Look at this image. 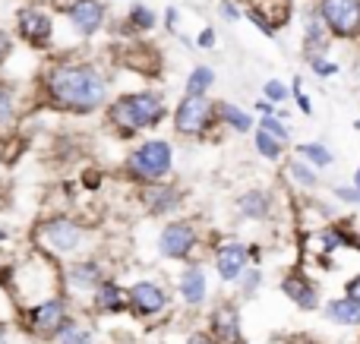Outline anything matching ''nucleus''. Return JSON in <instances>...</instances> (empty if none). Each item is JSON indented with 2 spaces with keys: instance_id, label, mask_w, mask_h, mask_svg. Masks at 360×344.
<instances>
[{
  "instance_id": "obj_35",
  "label": "nucleus",
  "mask_w": 360,
  "mask_h": 344,
  "mask_svg": "<svg viewBox=\"0 0 360 344\" xmlns=\"http://www.w3.org/2000/svg\"><path fill=\"white\" fill-rule=\"evenodd\" d=\"M218 10H221V16L228 19V22H237V19H240V10H237L231 0H221V4H218Z\"/></svg>"
},
{
  "instance_id": "obj_33",
  "label": "nucleus",
  "mask_w": 360,
  "mask_h": 344,
  "mask_svg": "<svg viewBox=\"0 0 360 344\" xmlns=\"http://www.w3.org/2000/svg\"><path fill=\"white\" fill-rule=\"evenodd\" d=\"M332 193H335V199L351 202V206H360V187H354V183H351V187H335Z\"/></svg>"
},
{
  "instance_id": "obj_31",
  "label": "nucleus",
  "mask_w": 360,
  "mask_h": 344,
  "mask_svg": "<svg viewBox=\"0 0 360 344\" xmlns=\"http://www.w3.org/2000/svg\"><path fill=\"white\" fill-rule=\"evenodd\" d=\"M310 67H313V73L323 76V79H329V76L338 73V63L326 60V57H310Z\"/></svg>"
},
{
  "instance_id": "obj_22",
  "label": "nucleus",
  "mask_w": 360,
  "mask_h": 344,
  "mask_svg": "<svg viewBox=\"0 0 360 344\" xmlns=\"http://www.w3.org/2000/svg\"><path fill=\"white\" fill-rule=\"evenodd\" d=\"M297 155L304 158V161H310L313 168H332V161H335V155L329 152V145H323V143H304V145H297Z\"/></svg>"
},
{
  "instance_id": "obj_4",
  "label": "nucleus",
  "mask_w": 360,
  "mask_h": 344,
  "mask_svg": "<svg viewBox=\"0 0 360 344\" xmlns=\"http://www.w3.org/2000/svg\"><path fill=\"white\" fill-rule=\"evenodd\" d=\"M316 13L335 38L360 35V0H319Z\"/></svg>"
},
{
  "instance_id": "obj_34",
  "label": "nucleus",
  "mask_w": 360,
  "mask_h": 344,
  "mask_svg": "<svg viewBox=\"0 0 360 344\" xmlns=\"http://www.w3.org/2000/svg\"><path fill=\"white\" fill-rule=\"evenodd\" d=\"M259 284H262V275H259V272H256V269H250L247 275H243V282H240V291L250 297L256 288H259Z\"/></svg>"
},
{
  "instance_id": "obj_32",
  "label": "nucleus",
  "mask_w": 360,
  "mask_h": 344,
  "mask_svg": "<svg viewBox=\"0 0 360 344\" xmlns=\"http://www.w3.org/2000/svg\"><path fill=\"white\" fill-rule=\"evenodd\" d=\"M13 120V95L0 86V126H6Z\"/></svg>"
},
{
  "instance_id": "obj_14",
  "label": "nucleus",
  "mask_w": 360,
  "mask_h": 344,
  "mask_svg": "<svg viewBox=\"0 0 360 344\" xmlns=\"http://www.w3.org/2000/svg\"><path fill=\"white\" fill-rule=\"evenodd\" d=\"M326 316H329L335 326L360 329V300H351V297H338V300H329V303H326Z\"/></svg>"
},
{
  "instance_id": "obj_20",
  "label": "nucleus",
  "mask_w": 360,
  "mask_h": 344,
  "mask_svg": "<svg viewBox=\"0 0 360 344\" xmlns=\"http://www.w3.org/2000/svg\"><path fill=\"white\" fill-rule=\"evenodd\" d=\"M240 212L247 215V218H266L269 209H272V199H269V193H262V190H250V193L240 196Z\"/></svg>"
},
{
  "instance_id": "obj_7",
  "label": "nucleus",
  "mask_w": 360,
  "mask_h": 344,
  "mask_svg": "<svg viewBox=\"0 0 360 344\" xmlns=\"http://www.w3.org/2000/svg\"><path fill=\"white\" fill-rule=\"evenodd\" d=\"M41 237L54 253H76L82 246V227L70 218H54L41 227Z\"/></svg>"
},
{
  "instance_id": "obj_9",
  "label": "nucleus",
  "mask_w": 360,
  "mask_h": 344,
  "mask_svg": "<svg viewBox=\"0 0 360 344\" xmlns=\"http://www.w3.org/2000/svg\"><path fill=\"white\" fill-rule=\"evenodd\" d=\"M247 259H250V246L243 244H224L221 250L215 253V269L221 282H237L247 269Z\"/></svg>"
},
{
  "instance_id": "obj_5",
  "label": "nucleus",
  "mask_w": 360,
  "mask_h": 344,
  "mask_svg": "<svg viewBox=\"0 0 360 344\" xmlns=\"http://www.w3.org/2000/svg\"><path fill=\"white\" fill-rule=\"evenodd\" d=\"M209 117H212V101L205 95H186L177 105L174 126L184 136H196V133H202L209 126Z\"/></svg>"
},
{
  "instance_id": "obj_18",
  "label": "nucleus",
  "mask_w": 360,
  "mask_h": 344,
  "mask_svg": "<svg viewBox=\"0 0 360 344\" xmlns=\"http://www.w3.org/2000/svg\"><path fill=\"white\" fill-rule=\"evenodd\" d=\"M215 335L221 344H231L240 338V319H237L234 307H218L215 310Z\"/></svg>"
},
{
  "instance_id": "obj_19",
  "label": "nucleus",
  "mask_w": 360,
  "mask_h": 344,
  "mask_svg": "<svg viewBox=\"0 0 360 344\" xmlns=\"http://www.w3.org/2000/svg\"><path fill=\"white\" fill-rule=\"evenodd\" d=\"M218 111V117H221V124H228L231 130H237V133H250L256 126V120L250 117L243 107H237V105H231V101H221V105L215 107Z\"/></svg>"
},
{
  "instance_id": "obj_15",
  "label": "nucleus",
  "mask_w": 360,
  "mask_h": 344,
  "mask_svg": "<svg viewBox=\"0 0 360 344\" xmlns=\"http://www.w3.org/2000/svg\"><path fill=\"white\" fill-rule=\"evenodd\" d=\"M329 35H332V32L326 29V22L319 19V13H316V16L307 19V25H304L307 60H310V57H323V54H326V44H329Z\"/></svg>"
},
{
  "instance_id": "obj_28",
  "label": "nucleus",
  "mask_w": 360,
  "mask_h": 344,
  "mask_svg": "<svg viewBox=\"0 0 360 344\" xmlns=\"http://www.w3.org/2000/svg\"><path fill=\"white\" fill-rule=\"evenodd\" d=\"M60 344H92V335H89L86 329H79L76 322H70L60 332Z\"/></svg>"
},
{
  "instance_id": "obj_38",
  "label": "nucleus",
  "mask_w": 360,
  "mask_h": 344,
  "mask_svg": "<svg viewBox=\"0 0 360 344\" xmlns=\"http://www.w3.org/2000/svg\"><path fill=\"white\" fill-rule=\"evenodd\" d=\"M345 297H351V300H360V275H354L348 284H345Z\"/></svg>"
},
{
  "instance_id": "obj_42",
  "label": "nucleus",
  "mask_w": 360,
  "mask_h": 344,
  "mask_svg": "<svg viewBox=\"0 0 360 344\" xmlns=\"http://www.w3.org/2000/svg\"><path fill=\"white\" fill-rule=\"evenodd\" d=\"M6 237V231H4V227H0V240H4Z\"/></svg>"
},
{
  "instance_id": "obj_24",
  "label": "nucleus",
  "mask_w": 360,
  "mask_h": 344,
  "mask_svg": "<svg viewBox=\"0 0 360 344\" xmlns=\"http://www.w3.org/2000/svg\"><path fill=\"white\" fill-rule=\"evenodd\" d=\"M215 82V73L212 67H196L190 76H186V95H205Z\"/></svg>"
},
{
  "instance_id": "obj_36",
  "label": "nucleus",
  "mask_w": 360,
  "mask_h": 344,
  "mask_svg": "<svg viewBox=\"0 0 360 344\" xmlns=\"http://www.w3.org/2000/svg\"><path fill=\"white\" fill-rule=\"evenodd\" d=\"M294 95H297L300 111H304V114H313V105H310V98L304 95V88H300V79H294Z\"/></svg>"
},
{
  "instance_id": "obj_37",
  "label": "nucleus",
  "mask_w": 360,
  "mask_h": 344,
  "mask_svg": "<svg viewBox=\"0 0 360 344\" xmlns=\"http://www.w3.org/2000/svg\"><path fill=\"white\" fill-rule=\"evenodd\" d=\"M196 48H215V32H212V29H202V32H199Z\"/></svg>"
},
{
  "instance_id": "obj_43",
  "label": "nucleus",
  "mask_w": 360,
  "mask_h": 344,
  "mask_svg": "<svg viewBox=\"0 0 360 344\" xmlns=\"http://www.w3.org/2000/svg\"><path fill=\"white\" fill-rule=\"evenodd\" d=\"M0 344H4V329H0Z\"/></svg>"
},
{
  "instance_id": "obj_17",
  "label": "nucleus",
  "mask_w": 360,
  "mask_h": 344,
  "mask_svg": "<svg viewBox=\"0 0 360 344\" xmlns=\"http://www.w3.org/2000/svg\"><path fill=\"white\" fill-rule=\"evenodd\" d=\"M205 275L202 269H186L184 275H180V294H184V300L190 303V307H199V303L205 300Z\"/></svg>"
},
{
  "instance_id": "obj_23",
  "label": "nucleus",
  "mask_w": 360,
  "mask_h": 344,
  "mask_svg": "<svg viewBox=\"0 0 360 344\" xmlns=\"http://www.w3.org/2000/svg\"><path fill=\"white\" fill-rule=\"evenodd\" d=\"M288 174H291L294 183H300L304 190H316L319 187V177H316V168H313L310 161H291V168H288Z\"/></svg>"
},
{
  "instance_id": "obj_40",
  "label": "nucleus",
  "mask_w": 360,
  "mask_h": 344,
  "mask_svg": "<svg viewBox=\"0 0 360 344\" xmlns=\"http://www.w3.org/2000/svg\"><path fill=\"white\" fill-rule=\"evenodd\" d=\"M6 51H10V38H6V32L0 29V57H4Z\"/></svg>"
},
{
  "instance_id": "obj_26",
  "label": "nucleus",
  "mask_w": 360,
  "mask_h": 344,
  "mask_svg": "<svg viewBox=\"0 0 360 344\" xmlns=\"http://www.w3.org/2000/svg\"><path fill=\"white\" fill-rule=\"evenodd\" d=\"M146 202H149L152 212H168V209L177 206V193L174 190H149V193H146Z\"/></svg>"
},
{
  "instance_id": "obj_10",
  "label": "nucleus",
  "mask_w": 360,
  "mask_h": 344,
  "mask_svg": "<svg viewBox=\"0 0 360 344\" xmlns=\"http://www.w3.org/2000/svg\"><path fill=\"white\" fill-rule=\"evenodd\" d=\"M130 300H133V307H136V313H143V316H155V313H162V310L168 307V294H165L155 282L133 284Z\"/></svg>"
},
{
  "instance_id": "obj_44",
  "label": "nucleus",
  "mask_w": 360,
  "mask_h": 344,
  "mask_svg": "<svg viewBox=\"0 0 360 344\" xmlns=\"http://www.w3.org/2000/svg\"><path fill=\"white\" fill-rule=\"evenodd\" d=\"M357 253H360V246H357Z\"/></svg>"
},
{
  "instance_id": "obj_13",
  "label": "nucleus",
  "mask_w": 360,
  "mask_h": 344,
  "mask_svg": "<svg viewBox=\"0 0 360 344\" xmlns=\"http://www.w3.org/2000/svg\"><path fill=\"white\" fill-rule=\"evenodd\" d=\"M281 291H285L300 310H316L319 307L316 288H313L310 278H304V275H288L285 282H281Z\"/></svg>"
},
{
  "instance_id": "obj_21",
  "label": "nucleus",
  "mask_w": 360,
  "mask_h": 344,
  "mask_svg": "<svg viewBox=\"0 0 360 344\" xmlns=\"http://www.w3.org/2000/svg\"><path fill=\"white\" fill-rule=\"evenodd\" d=\"M124 303H127V294L117 288V284H111V282L98 284V291H95V307L98 310L114 313V310H124Z\"/></svg>"
},
{
  "instance_id": "obj_2",
  "label": "nucleus",
  "mask_w": 360,
  "mask_h": 344,
  "mask_svg": "<svg viewBox=\"0 0 360 344\" xmlns=\"http://www.w3.org/2000/svg\"><path fill=\"white\" fill-rule=\"evenodd\" d=\"M165 117V101L155 92H139L117 98L111 105V120L124 130H149L158 126V120Z\"/></svg>"
},
{
  "instance_id": "obj_1",
  "label": "nucleus",
  "mask_w": 360,
  "mask_h": 344,
  "mask_svg": "<svg viewBox=\"0 0 360 344\" xmlns=\"http://www.w3.org/2000/svg\"><path fill=\"white\" fill-rule=\"evenodd\" d=\"M48 92L57 105L70 107V111H95L108 98V79L95 67L70 63V67L51 70Z\"/></svg>"
},
{
  "instance_id": "obj_39",
  "label": "nucleus",
  "mask_w": 360,
  "mask_h": 344,
  "mask_svg": "<svg viewBox=\"0 0 360 344\" xmlns=\"http://www.w3.org/2000/svg\"><path fill=\"white\" fill-rule=\"evenodd\" d=\"M186 344H218V341H212L209 335H190V341Z\"/></svg>"
},
{
  "instance_id": "obj_12",
  "label": "nucleus",
  "mask_w": 360,
  "mask_h": 344,
  "mask_svg": "<svg viewBox=\"0 0 360 344\" xmlns=\"http://www.w3.org/2000/svg\"><path fill=\"white\" fill-rule=\"evenodd\" d=\"M67 307H63V300H57V297H48V300H41L35 310H32V326L38 329V332H54V329H63L67 326Z\"/></svg>"
},
{
  "instance_id": "obj_41",
  "label": "nucleus",
  "mask_w": 360,
  "mask_h": 344,
  "mask_svg": "<svg viewBox=\"0 0 360 344\" xmlns=\"http://www.w3.org/2000/svg\"><path fill=\"white\" fill-rule=\"evenodd\" d=\"M354 187H360V164H357V171H354Z\"/></svg>"
},
{
  "instance_id": "obj_16",
  "label": "nucleus",
  "mask_w": 360,
  "mask_h": 344,
  "mask_svg": "<svg viewBox=\"0 0 360 344\" xmlns=\"http://www.w3.org/2000/svg\"><path fill=\"white\" fill-rule=\"evenodd\" d=\"M67 282H70V288H76V291H95L101 284V265L98 263H76V265H70Z\"/></svg>"
},
{
  "instance_id": "obj_25",
  "label": "nucleus",
  "mask_w": 360,
  "mask_h": 344,
  "mask_svg": "<svg viewBox=\"0 0 360 344\" xmlns=\"http://www.w3.org/2000/svg\"><path fill=\"white\" fill-rule=\"evenodd\" d=\"M256 149H259L262 158H269V161H278L281 152H285V143H281V139H275L272 133H266V130H256Z\"/></svg>"
},
{
  "instance_id": "obj_3",
  "label": "nucleus",
  "mask_w": 360,
  "mask_h": 344,
  "mask_svg": "<svg viewBox=\"0 0 360 344\" xmlns=\"http://www.w3.org/2000/svg\"><path fill=\"white\" fill-rule=\"evenodd\" d=\"M171 164H174V149H171V143H162V139L139 145L127 158V171L133 177H143V180H162L171 171Z\"/></svg>"
},
{
  "instance_id": "obj_29",
  "label": "nucleus",
  "mask_w": 360,
  "mask_h": 344,
  "mask_svg": "<svg viewBox=\"0 0 360 344\" xmlns=\"http://www.w3.org/2000/svg\"><path fill=\"white\" fill-rule=\"evenodd\" d=\"M130 22L136 25V29H146V32H149L152 25H155V13H152L149 6L136 4V6H133V10H130Z\"/></svg>"
},
{
  "instance_id": "obj_11",
  "label": "nucleus",
  "mask_w": 360,
  "mask_h": 344,
  "mask_svg": "<svg viewBox=\"0 0 360 344\" xmlns=\"http://www.w3.org/2000/svg\"><path fill=\"white\" fill-rule=\"evenodd\" d=\"M16 25L19 35L32 44H44L51 38V16H44L41 10H19Z\"/></svg>"
},
{
  "instance_id": "obj_27",
  "label": "nucleus",
  "mask_w": 360,
  "mask_h": 344,
  "mask_svg": "<svg viewBox=\"0 0 360 344\" xmlns=\"http://www.w3.org/2000/svg\"><path fill=\"white\" fill-rule=\"evenodd\" d=\"M259 130L272 133V136H275V139H281V143H288V139H291V130H288V126L281 124V117H275V114H262Z\"/></svg>"
},
{
  "instance_id": "obj_30",
  "label": "nucleus",
  "mask_w": 360,
  "mask_h": 344,
  "mask_svg": "<svg viewBox=\"0 0 360 344\" xmlns=\"http://www.w3.org/2000/svg\"><path fill=\"white\" fill-rule=\"evenodd\" d=\"M262 95H266L269 101H275V105H281V101H288V95H291V88H288L281 79H269L266 86H262Z\"/></svg>"
},
{
  "instance_id": "obj_6",
  "label": "nucleus",
  "mask_w": 360,
  "mask_h": 344,
  "mask_svg": "<svg viewBox=\"0 0 360 344\" xmlns=\"http://www.w3.org/2000/svg\"><path fill=\"white\" fill-rule=\"evenodd\" d=\"M193 246H196V227L186 221H171L158 234V250L165 259H186Z\"/></svg>"
},
{
  "instance_id": "obj_8",
  "label": "nucleus",
  "mask_w": 360,
  "mask_h": 344,
  "mask_svg": "<svg viewBox=\"0 0 360 344\" xmlns=\"http://www.w3.org/2000/svg\"><path fill=\"white\" fill-rule=\"evenodd\" d=\"M67 16L79 35H95L101 29V22H105V6L98 0H73L67 6Z\"/></svg>"
}]
</instances>
